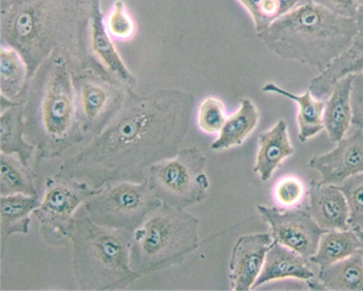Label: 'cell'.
<instances>
[{
    "instance_id": "2e32d148",
    "label": "cell",
    "mask_w": 363,
    "mask_h": 291,
    "mask_svg": "<svg viewBox=\"0 0 363 291\" xmlns=\"http://www.w3.org/2000/svg\"><path fill=\"white\" fill-rule=\"evenodd\" d=\"M309 260L294 251L274 241L267 252L261 273L252 289L267 282L294 278L307 282L315 278L314 272L310 268Z\"/></svg>"
},
{
    "instance_id": "83f0119b",
    "label": "cell",
    "mask_w": 363,
    "mask_h": 291,
    "mask_svg": "<svg viewBox=\"0 0 363 291\" xmlns=\"http://www.w3.org/2000/svg\"><path fill=\"white\" fill-rule=\"evenodd\" d=\"M250 12L255 31L259 34L270 24L297 6L301 0H238Z\"/></svg>"
},
{
    "instance_id": "f546056e",
    "label": "cell",
    "mask_w": 363,
    "mask_h": 291,
    "mask_svg": "<svg viewBox=\"0 0 363 291\" xmlns=\"http://www.w3.org/2000/svg\"><path fill=\"white\" fill-rule=\"evenodd\" d=\"M105 24L110 35L118 40H129L135 33V23L122 0L114 3Z\"/></svg>"
},
{
    "instance_id": "5bb4252c",
    "label": "cell",
    "mask_w": 363,
    "mask_h": 291,
    "mask_svg": "<svg viewBox=\"0 0 363 291\" xmlns=\"http://www.w3.org/2000/svg\"><path fill=\"white\" fill-rule=\"evenodd\" d=\"M272 243L274 239L269 233H256L238 238L233 248L229 263L232 290H252Z\"/></svg>"
},
{
    "instance_id": "ac0fdd59",
    "label": "cell",
    "mask_w": 363,
    "mask_h": 291,
    "mask_svg": "<svg viewBox=\"0 0 363 291\" xmlns=\"http://www.w3.org/2000/svg\"><path fill=\"white\" fill-rule=\"evenodd\" d=\"M354 75H350L338 80L325 101L323 126L333 143L342 140L352 126V91Z\"/></svg>"
},
{
    "instance_id": "603a6c76",
    "label": "cell",
    "mask_w": 363,
    "mask_h": 291,
    "mask_svg": "<svg viewBox=\"0 0 363 291\" xmlns=\"http://www.w3.org/2000/svg\"><path fill=\"white\" fill-rule=\"evenodd\" d=\"M30 80L28 70L14 49L0 47V101L11 104L23 102Z\"/></svg>"
},
{
    "instance_id": "6da1fadb",
    "label": "cell",
    "mask_w": 363,
    "mask_h": 291,
    "mask_svg": "<svg viewBox=\"0 0 363 291\" xmlns=\"http://www.w3.org/2000/svg\"><path fill=\"white\" fill-rule=\"evenodd\" d=\"M194 104V97L184 92L167 89L140 96L127 90L111 121L55 174L96 190L118 182H144L151 166L178 153Z\"/></svg>"
},
{
    "instance_id": "7c38bea8",
    "label": "cell",
    "mask_w": 363,
    "mask_h": 291,
    "mask_svg": "<svg viewBox=\"0 0 363 291\" xmlns=\"http://www.w3.org/2000/svg\"><path fill=\"white\" fill-rule=\"evenodd\" d=\"M309 166L320 175L321 185L339 186L355 175L363 173V133L359 130L337 143L325 154L314 156Z\"/></svg>"
},
{
    "instance_id": "484cf974",
    "label": "cell",
    "mask_w": 363,
    "mask_h": 291,
    "mask_svg": "<svg viewBox=\"0 0 363 291\" xmlns=\"http://www.w3.org/2000/svg\"><path fill=\"white\" fill-rule=\"evenodd\" d=\"M363 248L354 229L331 230L322 236L315 254L310 258L320 270L325 269Z\"/></svg>"
},
{
    "instance_id": "4316f807",
    "label": "cell",
    "mask_w": 363,
    "mask_h": 291,
    "mask_svg": "<svg viewBox=\"0 0 363 291\" xmlns=\"http://www.w3.org/2000/svg\"><path fill=\"white\" fill-rule=\"evenodd\" d=\"M37 175L16 157L0 153V196L21 194L38 197Z\"/></svg>"
},
{
    "instance_id": "3957f363",
    "label": "cell",
    "mask_w": 363,
    "mask_h": 291,
    "mask_svg": "<svg viewBox=\"0 0 363 291\" xmlns=\"http://www.w3.org/2000/svg\"><path fill=\"white\" fill-rule=\"evenodd\" d=\"M78 62L71 53L57 50L29 80L24 100L26 137L39 159L57 158L86 137L73 80Z\"/></svg>"
},
{
    "instance_id": "d590c367",
    "label": "cell",
    "mask_w": 363,
    "mask_h": 291,
    "mask_svg": "<svg viewBox=\"0 0 363 291\" xmlns=\"http://www.w3.org/2000/svg\"><path fill=\"white\" fill-rule=\"evenodd\" d=\"M355 231L359 238L361 239L362 242L363 243V231L358 229H352Z\"/></svg>"
},
{
    "instance_id": "e0dca14e",
    "label": "cell",
    "mask_w": 363,
    "mask_h": 291,
    "mask_svg": "<svg viewBox=\"0 0 363 291\" xmlns=\"http://www.w3.org/2000/svg\"><path fill=\"white\" fill-rule=\"evenodd\" d=\"M0 153L16 157L28 166L36 150L26 137L24 101L11 104L1 101L0 113Z\"/></svg>"
},
{
    "instance_id": "ffe728a7",
    "label": "cell",
    "mask_w": 363,
    "mask_h": 291,
    "mask_svg": "<svg viewBox=\"0 0 363 291\" xmlns=\"http://www.w3.org/2000/svg\"><path fill=\"white\" fill-rule=\"evenodd\" d=\"M294 153L288 124L284 120H280L260 134L254 170L259 175L262 182H267L283 161Z\"/></svg>"
},
{
    "instance_id": "9c48e42d",
    "label": "cell",
    "mask_w": 363,
    "mask_h": 291,
    "mask_svg": "<svg viewBox=\"0 0 363 291\" xmlns=\"http://www.w3.org/2000/svg\"><path fill=\"white\" fill-rule=\"evenodd\" d=\"M73 80L83 131L86 136L92 137L119 110L128 89L93 60L77 64Z\"/></svg>"
},
{
    "instance_id": "44dd1931",
    "label": "cell",
    "mask_w": 363,
    "mask_h": 291,
    "mask_svg": "<svg viewBox=\"0 0 363 291\" xmlns=\"http://www.w3.org/2000/svg\"><path fill=\"white\" fill-rule=\"evenodd\" d=\"M262 91L283 96L296 103L298 108V138L301 142H306L324 129L325 101L315 97L309 89L298 95L282 89L275 83L268 82L262 87Z\"/></svg>"
},
{
    "instance_id": "9a60e30c",
    "label": "cell",
    "mask_w": 363,
    "mask_h": 291,
    "mask_svg": "<svg viewBox=\"0 0 363 291\" xmlns=\"http://www.w3.org/2000/svg\"><path fill=\"white\" fill-rule=\"evenodd\" d=\"M308 211L318 225L327 231L350 228L346 198L337 186L312 182Z\"/></svg>"
},
{
    "instance_id": "836d02e7",
    "label": "cell",
    "mask_w": 363,
    "mask_h": 291,
    "mask_svg": "<svg viewBox=\"0 0 363 291\" xmlns=\"http://www.w3.org/2000/svg\"><path fill=\"white\" fill-rule=\"evenodd\" d=\"M313 3L339 16L355 18L357 0H313Z\"/></svg>"
},
{
    "instance_id": "4fadbf2b",
    "label": "cell",
    "mask_w": 363,
    "mask_h": 291,
    "mask_svg": "<svg viewBox=\"0 0 363 291\" xmlns=\"http://www.w3.org/2000/svg\"><path fill=\"white\" fill-rule=\"evenodd\" d=\"M96 0L88 28V47L91 57L126 89H134L137 80L118 52L108 33L101 8Z\"/></svg>"
},
{
    "instance_id": "f1b7e54d",
    "label": "cell",
    "mask_w": 363,
    "mask_h": 291,
    "mask_svg": "<svg viewBox=\"0 0 363 291\" xmlns=\"http://www.w3.org/2000/svg\"><path fill=\"white\" fill-rule=\"evenodd\" d=\"M337 187L346 198L350 228L363 231V173L355 175Z\"/></svg>"
},
{
    "instance_id": "52a82bcc",
    "label": "cell",
    "mask_w": 363,
    "mask_h": 291,
    "mask_svg": "<svg viewBox=\"0 0 363 291\" xmlns=\"http://www.w3.org/2000/svg\"><path fill=\"white\" fill-rule=\"evenodd\" d=\"M206 158L196 147L179 150L147 171L148 185L162 204L185 210L207 197Z\"/></svg>"
},
{
    "instance_id": "1f68e13d",
    "label": "cell",
    "mask_w": 363,
    "mask_h": 291,
    "mask_svg": "<svg viewBox=\"0 0 363 291\" xmlns=\"http://www.w3.org/2000/svg\"><path fill=\"white\" fill-rule=\"evenodd\" d=\"M305 189L300 180L295 177H286L277 185L275 197L281 205L293 207L303 197Z\"/></svg>"
},
{
    "instance_id": "7a4b0ae2",
    "label": "cell",
    "mask_w": 363,
    "mask_h": 291,
    "mask_svg": "<svg viewBox=\"0 0 363 291\" xmlns=\"http://www.w3.org/2000/svg\"><path fill=\"white\" fill-rule=\"evenodd\" d=\"M96 0H1L0 40L22 57L30 79L57 50L91 57L88 28Z\"/></svg>"
},
{
    "instance_id": "4dcf8cb0",
    "label": "cell",
    "mask_w": 363,
    "mask_h": 291,
    "mask_svg": "<svg viewBox=\"0 0 363 291\" xmlns=\"http://www.w3.org/2000/svg\"><path fill=\"white\" fill-rule=\"evenodd\" d=\"M226 119L225 106L218 99L206 98L200 105L198 123L205 133H220Z\"/></svg>"
},
{
    "instance_id": "ba28073f",
    "label": "cell",
    "mask_w": 363,
    "mask_h": 291,
    "mask_svg": "<svg viewBox=\"0 0 363 291\" xmlns=\"http://www.w3.org/2000/svg\"><path fill=\"white\" fill-rule=\"evenodd\" d=\"M162 205L147 180L108 185L89 198L81 209L96 224L133 233Z\"/></svg>"
},
{
    "instance_id": "d4e9b609",
    "label": "cell",
    "mask_w": 363,
    "mask_h": 291,
    "mask_svg": "<svg viewBox=\"0 0 363 291\" xmlns=\"http://www.w3.org/2000/svg\"><path fill=\"white\" fill-rule=\"evenodd\" d=\"M259 119V111L252 101L240 100L239 109L226 119L218 138L211 144L215 151L228 150L240 145L255 129Z\"/></svg>"
},
{
    "instance_id": "d6a6232c",
    "label": "cell",
    "mask_w": 363,
    "mask_h": 291,
    "mask_svg": "<svg viewBox=\"0 0 363 291\" xmlns=\"http://www.w3.org/2000/svg\"><path fill=\"white\" fill-rule=\"evenodd\" d=\"M352 126L363 133V73L355 75L352 83Z\"/></svg>"
},
{
    "instance_id": "277c9868",
    "label": "cell",
    "mask_w": 363,
    "mask_h": 291,
    "mask_svg": "<svg viewBox=\"0 0 363 291\" xmlns=\"http://www.w3.org/2000/svg\"><path fill=\"white\" fill-rule=\"evenodd\" d=\"M358 28L355 18L310 3L282 16L257 37L282 60L321 73L350 48Z\"/></svg>"
},
{
    "instance_id": "5b68a950",
    "label": "cell",
    "mask_w": 363,
    "mask_h": 291,
    "mask_svg": "<svg viewBox=\"0 0 363 291\" xmlns=\"http://www.w3.org/2000/svg\"><path fill=\"white\" fill-rule=\"evenodd\" d=\"M133 235L100 226L78 210L67 236L79 290H123L142 277L130 264Z\"/></svg>"
},
{
    "instance_id": "8992f818",
    "label": "cell",
    "mask_w": 363,
    "mask_h": 291,
    "mask_svg": "<svg viewBox=\"0 0 363 291\" xmlns=\"http://www.w3.org/2000/svg\"><path fill=\"white\" fill-rule=\"evenodd\" d=\"M199 229L195 216L162 204L133 233V270L143 277L181 265L199 248Z\"/></svg>"
},
{
    "instance_id": "30bf717a",
    "label": "cell",
    "mask_w": 363,
    "mask_h": 291,
    "mask_svg": "<svg viewBox=\"0 0 363 291\" xmlns=\"http://www.w3.org/2000/svg\"><path fill=\"white\" fill-rule=\"evenodd\" d=\"M99 190L84 182L57 174L49 177L43 199L33 213L44 241L51 246L68 244L67 231L69 223L83 204Z\"/></svg>"
},
{
    "instance_id": "d6986e66",
    "label": "cell",
    "mask_w": 363,
    "mask_h": 291,
    "mask_svg": "<svg viewBox=\"0 0 363 291\" xmlns=\"http://www.w3.org/2000/svg\"><path fill=\"white\" fill-rule=\"evenodd\" d=\"M38 197L21 194L0 196V256L4 258L9 239L28 233L31 216L39 207Z\"/></svg>"
},
{
    "instance_id": "e575fe53",
    "label": "cell",
    "mask_w": 363,
    "mask_h": 291,
    "mask_svg": "<svg viewBox=\"0 0 363 291\" xmlns=\"http://www.w3.org/2000/svg\"><path fill=\"white\" fill-rule=\"evenodd\" d=\"M355 20L358 25L363 23V0H357Z\"/></svg>"
},
{
    "instance_id": "8fae6325",
    "label": "cell",
    "mask_w": 363,
    "mask_h": 291,
    "mask_svg": "<svg viewBox=\"0 0 363 291\" xmlns=\"http://www.w3.org/2000/svg\"><path fill=\"white\" fill-rule=\"evenodd\" d=\"M257 211L269 225L274 241L309 260L315 254L320 240L327 231L318 225L308 209H280L259 205Z\"/></svg>"
},
{
    "instance_id": "8d00e7d4",
    "label": "cell",
    "mask_w": 363,
    "mask_h": 291,
    "mask_svg": "<svg viewBox=\"0 0 363 291\" xmlns=\"http://www.w3.org/2000/svg\"><path fill=\"white\" fill-rule=\"evenodd\" d=\"M301 2L303 3L304 4H310L313 3V0H301Z\"/></svg>"
},
{
    "instance_id": "7402d4cb",
    "label": "cell",
    "mask_w": 363,
    "mask_h": 291,
    "mask_svg": "<svg viewBox=\"0 0 363 291\" xmlns=\"http://www.w3.org/2000/svg\"><path fill=\"white\" fill-rule=\"evenodd\" d=\"M363 73V23L359 24L357 35L350 48L315 77L310 89L318 97H328L333 86L340 79L350 75Z\"/></svg>"
},
{
    "instance_id": "cb8c5ba5",
    "label": "cell",
    "mask_w": 363,
    "mask_h": 291,
    "mask_svg": "<svg viewBox=\"0 0 363 291\" xmlns=\"http://www.w3.org/2000/svg\"><path fill=\"white\" fill-rule=\"evenodd\" d=\"M311 289L363 291V258L360 251L325 269L318 280L307 282Z\"/></svg>"
},
{
    "instance_id": "74e56055",
    "label": "cell",
    "mask_w": 363,
    "mask_h": 291,
    "mask_svg": "<svg viewBox=\"0 0 363 291\" xmlns=\"http://www.w3.org/2000/svg\"><path fill=\"white\" fill-rule=\"evenodd\" d=\"M360 253H361L362 256V258H363V248H362V249L360 250Z\"/></svg>"
}]
</instances>
